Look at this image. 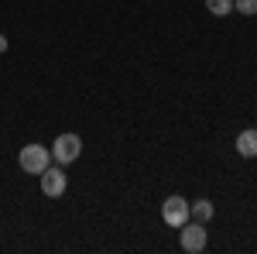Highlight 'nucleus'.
Returning a JSON list of instances; mask_svg holds the SVG:
<instances>
[{"label": "nucleus", "instance_id": "6", "mask_svg": "<svg viewBox=\"0 0 257 254\" xmlns=\"http://www.w3.org/2000/svg\"><path fill=\"white\" fill-rule=\"evenodd\" d=\"M237 151L243 158H254L257 155V131L250 127V131H243V134L237 137Z\"/></svg>", "mask_w": 257, "mask_h": 254}, {"label": "nucleus", "instance_id": "1", "mask_svg": "<svg viewBox=\"0 0 257 254\" xmlns=\"http://www.w3.org/2000/svg\"><path fill=\"white\" fill-rule=\"evenodd\" d=\"M18 161H21V168H24L28 176H41V172L52 165V151H48L45 144H28V148H21Z\"/></svg>", "mask_w": 257, "mask_h": 254}, {"label": "nucleus", "instance_id": "9", "mask_svg": "<svg viewBox=\"0 0 257 254\" xmlns=\"http://www.w3.org/2000/svg\"><path fill=\"white\" fill-rule=\"evenodd\" d=\"M233 11H240V14H257V0H233Z\"/></svg>", "mask_w": 257, "mask_h": 254}, {"label": "nucleus", "instance_id": "2", "mask_svg": "<svg viewBox=\"0 0 257 254\" xmlns=\"http://www.w3.org/2000/svg\"><path fill=\"white\" fill-rule=\"evenodd\" d=\"M161 216H165L168 227H182V223H189L192 206H189V199H182V196H168V199L161 203Z\"/></svg>", "mask_w": 257, "mask_h": 254}, {"label": "nucleus", "instance_id": "8", "mask_svg": "<svg viewBox=\"0 0 257 254\" xmlns=\"http://www.w3.org/2000/svg\"><path fill=\"white\" fill-rule=\"evenodd\" d=\"M206 11H209V14H216V18H223V14H230V11H233V0H206Z\"/></svg>", "mask_w": 257, "mask_h": 254}, {"label": "nucleus", "instance_id": "5", "mask_svg": "<svg viewBox=\"0 0 257 254\" xmlns=\"http://www.w3.org/2000/svg\"><path fill=\"white\" fill-rule=\"evenodd\" d=\"M41 193L48 196V199H59V196L65 193V172L48 165V168L41 172Z\"/></svg>", "mask_w": 257, "mask_h": 254}, {"label": "nucleus", "instance_id": "7", "mask_svg": "<svg viewBox=\"0 0 257 254\" xmlns=\"http://www.w3.org/2000/svg\"><path fill=\"white\" fill-rule=\"evenodd\" d=\"M189 206H192V216H196V220H209V216H213V203H209V199H196V203H189Z\"/></svg>", "mask_w": 257, "mask_h": 254}, {"label": "nucleus", "instance_id": "10", "mask_svg": "<svg viewBox=\"0 0 257 254\" xmlns=\"http://www.w3.org/2000/svg\"><path fill=\"white\" fill-rule=\"evenodd\" d=\"M4 48H7V38H4V35H0V52H4Z\"/></svg>", "mask_w": 257, "mask_h": 254}, {"label": "nucleus", "instance_id": "3", "mask_svg": "<svg viewBox=\"0 0 257 254\" xmlns=\"http://www.w3.org/2000/svg\"><path fill=\"white\" fill-rule=\"evenodd\" d=\"M52 151H55V161L59 165H72L82 151V141L79 134H59L55 137V144H52Z\"/></svg>", "mask_w": 257, "mask_h": 254}, {"label": "nucleus", "instance_id": "4", "mask_svg": "<svg viewBox=\"0 0 257 254\" xmlns=\"http://www.w3.org/2000/svg\"><path fill=\"white\" fill-rule=\"evenodd\" d=\"M178 230H182V251L199 254L206 247V227L202 223H182Z\"/></svg>", "mask_w": 257, "mask_h": 254}]
</instances>
